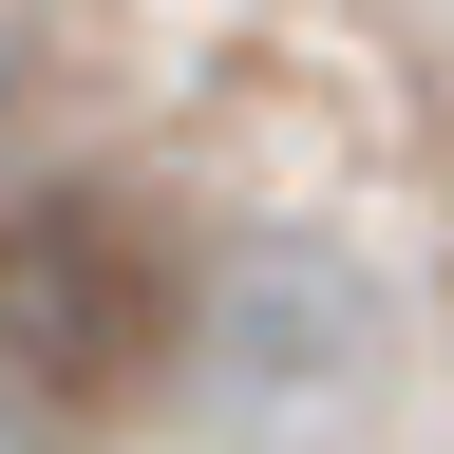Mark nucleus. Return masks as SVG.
Returning a JSON list of instances; mask_svg holds the SVG:
<instances>
[{
	"label": "nucleus",
	"mask_w": 454,
	"mask_h": 454,
	"mask_svg": "<svg viewBox=\"0 0 454 454\" xmlns=\"http://www.w3.org/2000/svg\"><path fill=\"white\" fill-rule=\"evenodd\" d=\"M190 247L133 190H0V397L20 417H114L190 360Z\"/></svg>",
	"instance_id": "nucleus-1"
},
{
	"label": "nucleus",
	"mask_w": 454,
	"mask_h": 454,
	"mask_svg": "<svg viewBox=\"0 0 454 454\" xmlns=\"http://www.w3.org/2000/svg\"><path fill=\"white\" fill-rule=\"evenodd\" d=\"M20 133H38V20L0 0V152H20Z\"/></svg>",
	"instance_id": "nucleus-2"
},
{
	"label": "nucleus",
	"mask_w": 454,
	"mask_h": 454,
	"mask_svg": "<svg viewBox=\"0 0 454 454\" xmlns=\"http://www.w3.org/2000/svg\"><path fill=\"white\" fill-rule=\"evenodd\" d=\"M0 454H38V417H20V397H0Z\"/></svg>",
	"instance_id": "nucleus-3"
}]
</instances>
